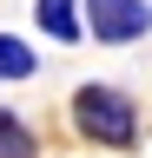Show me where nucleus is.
Segmentation results:
<instances>
[{"mask_svg": "<svg viewBox=\"0 0 152 158\" xmlns=\"http://www.w3.org/2000/svg\"><path fill=\"white\" fill-rule=\"evenodd\" d=\"M33 66H40V53H33L27 40L0 33V79H33Z\"/></svg>", "mask_w": 152, "mask_h": 158, "instance_id": "obj_5", "label": "nucleus"}, {"mask_svg": "<svg viewBox=\"0 0 152 158\" xmlns=\"http://www.w3.org/2000/svg\"><path fill=\"white\" fill-rule=\"evenodd\" d=\"M0 158H40V145H33V132H27V118L13 112V106H0Z\"/></svg>", "mask_w": 152, "mask_h": 158, "instance_id": "obj_4", "label": "nucleus"}, {"mask_svg": "<svg viewBox=\"0 0 152 158\" xmlns=\"http://www.w3.org/2000/svg\"><path fill=\"white\" fill-rule=\"evenodd\" d=\"M73 125H80V138H93L106 152H132L139 145V106L119 86H80L73 92Z\"/></svg>", "mask_w": 152, "mask_h": 158, "instance_id": "obj_1", "label": "nucleus"}, {"mask_svg": "<svg viewBox=\"0 0 152 158\" xmlns=\"http://www.w3.org/2000/svg\"><path fill=\"white\" fill-rule=\"evenodd\" d=\"M33 20H40V27H46V40H60V46H73V40L86 33L80 0H33Z\"/></svg>", "mask_w": 152, "mask_h": 158, "instance_id": "obj_3", "label": "nucleus"}, {"mask_svg": "<svg viewBox=\"0 0 152 158\" xmlns=\"http://www.w3.org/2000/svg\"><path fill=\"white\" fill-rule=\"evenodd\" d=\"M152 27V7L145 0H86V33L99 46H126Z\"/></svg>", "mask_w": 152, "mask_h": 158, "instance_id": "obj_2", "label": "nucleus"}]
</instances>
